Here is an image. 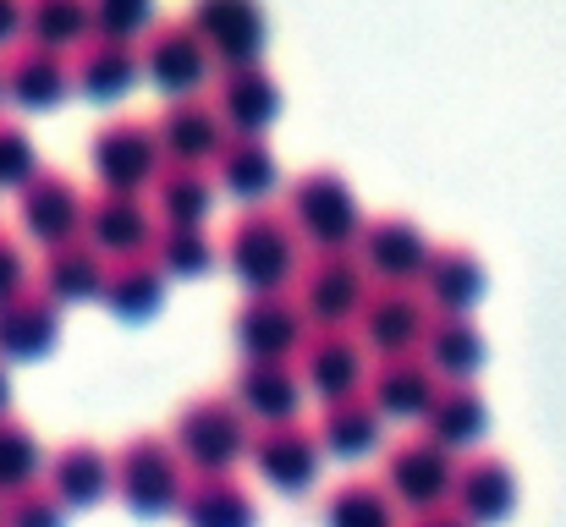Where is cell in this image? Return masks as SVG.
<instances>
[{
    "instance_id": "1",
    "label": "cell",
    "mask_w": 566,
    "mask_h": 527,
    "mask_svg": "<svg viewBox=\"0 0 566 527\" xmlns=\"http://www.w3.org/2000/svg\"><path fill=\"white\" fill-rule=\"evenodd\" d=\"M220 253H226V270L248 286V297L286 292L297 281V270H303V242H297L292 220L264 209V203H253V209H242L231 220Z\"/></svg>"
},
{
    "instance_id": "2",
    "label": "cell",
    "mask_w": 566,
    "mask_h": 527,
    "mask_svg": "<svg viewBox=\"0 0 566 527\" xmlns=\"http://www.w3.org/2000/svg\"><path fill=\"white\" fill-rule=\"evenodd\" d=\"M286 220L297 231V242H308L314 253H336L353 247L364 231V203L353 192V181L342 171H303L286 187Z\"/></svg>"
},
{
    "instance_id": "3",
    "label": "cell",
    "mask_w": 566,
    "mask_h": 527,
    "mask_svg": "<svg viewBox=\"0 0 566 527\" xmlns=\"http://www.w3.org/2000/svg\"><path fill=\"white\" fill-rule=\"evenodd\" d=\"M182 489H188L182 456L160 434H138L111 456V495H122L133 517H171L182 506Z\"/></svg>"
},
{
    "instance_id": "4",
    "label": "cell",
    "mask_w": 566,
    "mask_h": 527,
    "mask_svg": "<svg viewBox=\"0 0 566 527\" xmlns=\"http://www.w3.org/2000/svg\"><path fill=\"white\" fill-rule=\"evenodd\" d=\"M292 286H297V308H303L308 330H347V325H358V314H364V303L375 292V281H369V270L358 264L353 247L308 253Z\"/></svg>"
},
{
    "instance_id": "5",
    "label": "cell",
    "mask_w": 566,
    "mask_h": 527,
    "mask_svg": "<svg viewBox=\"0 0 566 527\" xmlns=\"http://www.w3.org/2000/svg\"><path fill=\"white\" fill-rule=\"evenodd\" d=\"M248 440L253 429L231 396H198L177 412V429H171V451L192 473H231L248 456Z\"/></svg>"
},
{
    "instance_id": "6",
    "label": "cell",
    "mask_w": 566,
    "mask_h": 527,
    "mask_svg": "<svg viewBox=\"0 0 566 527\" xmlns=\"http://www.w3.org/2000/svg\"><path fill=\"white\" fill-rule=\"evenodd\" d=\"M379 484L385 495L401 506V512H434L451 500V484H457V462L446 445H434L429 434H407L396 445H385V467H379Z\"/></svg>"
},
{
    "instance_id": "7",
    "label": "cell",
    "mask_w": 566,
    "mask_h": 527,
    "mask_svg": "<svg viewBox=\"0 0 566 527\" xmlns=\"http://www.w3.org/2000/svg\"><path fill=\"white\" fill-rule=\"evenodd\" d=\"M308 336L314 330H308L297 297H286V292L248 297L231 314V341L242 351V362H297V351H303Z\"/></svg>"
},
{
    "instance_id": "8",
    "label": "cell",
    "mask_w": 566,
    "mask_h": 527,
    "mask_svg": "<svg viewBox=\"0 0 566 527\" xmlns=\"http://www.w3.org/2000/svg\"><path fill=\"white\" fill-rule=\"evenodd\" d=\"M88 160H94L105 192H144V187H155V176L166 166L155 122H133V116L105 122L88 144Z\"/></svg>"
},
{
    "instance_id": "9",
    "label": "cell",
    "mask_w": 566,
    "mask_h": 527,
    "mask_svg": "<svg viewBox=\"0 0 566 527\" xmlns=\"http://www.w3.org/2000/svg\"><path fill=\"white\" fill-rule=\"evenodd\" d=\"M138 61H144V77L160 83L166 99H177V94H203L209 66H214L209 44L192 33L188 17H166V22H155V28L144 33V44H138Z\"/></svg>"
},
{
    "instance_id": "10",
    "label": "cell",
    "mask_w": 566,
    "mask_h": 527,
    "mask_svg": "<svg viewBox=\"0 0 566 527\" xmlns=\"http://www.w3.org/2000/svg\"><path fill=\"white\" fill-rule=\"evenodd\" d=\"M248 456H253V473H259L270 489H281V495H303V489L319 478V467H325L319 434L303 429L297 418H292V423H264V429H253Z\"/></svg>"
},
{
    "instance_id": "11",
    "label": "cell",
    "mask_w": 566,
    "mask_h": 527,
    "mask_svg": "<svg viewBox=\"0 0 566 527\" xmlns=\"http://www.w3.org/2000/svg\"><path fill=\"white\" fill-rule=\"evenodd\" d=\"M83 209L88 198L77 192V181L61 171H39L17 187V220L22 231L39 242V247H61V242H77L83 236Z\"/></svg>"
},
{
    "instance_id": "12",
    "label": "cell",
    "mask_w": 566,
    "mask_h": 527,
    "mask_svg": "<svg viewBox=\"0 0 566 527\" xmlns=\"http://www.w3.org/2000/svg\"><path fill=\"white\" fill-rule=\"evenodd\" d=\"M429 319L434 314H429L423 292H412V286H375L364 314H358V341H364V351H375L379 362L385 357H412L423 347Z\"/></svg>"
},
{
    "instance_id": "13",
    "label": "cell",
    "mask_w": 566,
    "mask_h": 527,
    "mask_svg": "<svg viewBox=\"0 0 566 527\" xmlns=\"http://www.w3.org/2000/svg\"><path fill=\"white\" fill-rule=\"evenodd\" d=\"M297 379L319 401L364 396V384H369V351H364V341L353 330H314L303 341V351H297Z\"/></svg>"
},
{
    "instance_id": "14",
    "label": "cell",
    "mask_w": 566,
    "mask_h": 527,
    "mask_svg": "<svg viewBox=\"0 0 566 527\" xmlns=\"http://www.w3.org/2000/svg\"><path fill=\"white\" fill-rule=\"evenodd\" d=\"M188 22L209 44V55L220 61V72L226 66H253L259 50H264V33H270L259 0H192Z\"/></svg>"
},
{
    "instance_id": "15",
    "label": "cell",
    "mask_w": 566,
    "mask_h": 527,
    "mask_svg": "<svg viewBox=\"0 0 566 527\" xmlns=\"http://www.w3.org/2000/svg\"><path fill=\"white\" fill-rule=\"evenodd\" d=\"M353 253H358V264L369 270V281H379V286H418L429 242H423V231L407 214H379V220H364Z\"/></svg>"
},
{
    "instance_id": "16",
    "label": "cell",
    "mask_w": 566,
    "mask_h": 527,
    "mask_svg": "<svg viewBox=\"0 0 566 527\" xmlns=\"http://www.w3.org/2000/svg\"><path fill=\"white\" fill-rule=\"evenodd\" d=\"M83 242L111 264L138 259L155 242V214L144 209L138 192H105L99 187V198H88V209H83Z\"/></svg>"
},
{
    "instance_id": "17",
    "label": "cell",
    "mask_w": 566,
    "mask_h": 527,
    "mask_svg": "<svg viewBox=\"0 0 566 527\" xmlns=\"http://www.w3.org/2000/svg\"><path fill=\"white\" fill-rule=\"evenodd\" d=\"M155 138H160V155L177 160V166H209L226 144V122L214 110L209 94H177L160 105L155 116Z\"/></svg>"
},
{
    "instance_id": "18",
    "label": "cell",
    "mask_w": 566,
    "mask_h": 527,
    "mask_svg": "<svg viewBox=\"0 0 566 527\" xmlns=\"http://www.w3.org/2000/svg\"><path fill=\"white\" fill-rule=\"evenodd\" d=\"M364 396L375 401V412L385 423H423L429 401L440 396V373L412 351V357H385L369 368V384Z\"/></svg>"
},
{
    "instance_id": "19",
    "label": "cell",
    "mask_w": 566,
    "mask_h": 527,
    "mask_svg": "<svg viewBox=\"0 0 566 527\" xmlns=\"http://www.w3.org/2000/svg\"><path fill=\"white\" fill-rule=\"evenodd\" d=\"M303 379H297V362H242L231 373V401L248 423H292L303 412Z\"/></svg>"
},
{
    "instance_id": "20",
    "label": "cell",
    "mask_w": 566,
    "mask_h": 527,
    "mask_svg": "<svg viewBox=\"0 0 566 527\" xmlns=\"http://www.w3.org/2000/svg\"><path fill=\"white\" fill-rule=\"evenodd\" d=\"M484 286H490V275H484V259H479L473 247H457V242L429 247L423 275H418V292H423L429 314H457V319H468V308L484 297Z\"/></svg>"
},
{
    "instance_id": "21",
    "label": "cell",
    "mask_w": 566,
    "mask_h": 527,
    "mask_svg": "<svg viewBox=\"0 0 566 527\" xmlns=\"http://www.w3.org/2000/svg\"><path fill=\"white\" fill-rule=\"evenodd\" d=\"M451 512L473 527H495L517 512V473L501 456H468L451 484Z\"/></svg>"
},
{
    "instance_id": "22",
    "label": "cell",
    "mask_w": 566,
    "mask_h": 527,
    "mask_svg": "<svg viewBox=\"0 0 566 527\" xmlns=\"http://www.w3.org/2000/svg\"><path fill=\"white\" fill-rule=\"evenodd\" d=\"M72 83L88 94V99H116L127 94L138 77H144V61H138V39H111V33H88L72 55Z\"/></svg>"
},
{
    "instance_id": "23",
    "label": "cell",
    "mask_w": 566,
    "mask_h": 527,
    "mask_svg": "<svg viewBox=\"0 0 566 527\" xmlns=\"http://www.w3.org/2000/svg\"><path fill=\"white\" fill-rule=\"evenodd\" d=\"M214 110L226 133H264L281 116V83L253 61V66H226L214 83Z\"/></svg>"
},
{
    "instance_id": "24",
    "label": "cell",
    "mask_w": 566,
    "mask_h": 527,
    "mask_svg": "<svg viewBox=\"0 0 566 527\" xmlns=\"http://www.w3.org/2000/svg\"><path fill=\"white\" fill-rule=\"evenodd\" d=\"M0 77H6V94L22 105V110H50L61 105V94L72 88V66L61 50L50 44H17L6 61H0Z\"/></svg>"
},
{
    "instance_id": "25",
    "label": "cell",
    "mask_w": 566,
    "mask_h": 527,
    "mask_svg": "<svg viewBox=\"0 0 566 527\" xmlns=\"http://www.w3.org/2000/svg\"><path fill=\"white\" fill-rule=\"evenodd\" d=\"M61 341V308L44 292H17L0 303V362H33Z\"/></svg>"
},
{
    "instance_id": "26",
    "label": "cell",
    "mask_w": 566,
    "mask_h": 527,
    "mask_svg": "<svg viewBox=\"0 0 566 527\" xmlns=\"http://www.w3.org/2000/svg\"><path fill=\"white\" fill-rule=\"evenodd\" d=\"M484 429H490V407H484V396H479L473 379L440 384V396H434L429 412H423V434H429L434 445H446L451 456H457V451H473V445L484 440Z\"/></svg>"
},
{
    "instance_id": "27",
    "label": "cell",
    "mask_w": 566,
    "mask_h": 527,
    "mask_svg": "<svg viewBox=\"0 0 566 527\" xmlns=\"http://www.w3.org/2000/svg\"><path fill=\"white\" fill-rule=\"evenodd\" d=\"M319 451L336 462H364L385 445V418L375 412L369 396H347V401H325L319 412Z\"/></svg>"
},
{
    "instance_id": "28",
    "label": "cell",
    "mask_w": 566,
    "mask_h": 527,
    "mask_svg": "<svg viewBox=\"0 0 566 527\" xmlns=\"http://www.w3.org/2000/svg\"><path fill=\"white\" fill-rule=\"evenodd\" d=\"M105 270H111V259H99V253H94V247L77 236V242H61V247H50V259H44V270H39V292H44L55 308L99 303Z\"/></svg>"
},
{
    "instance_id": "29",
    "label": "cell",
    "mask_w": 566,
    "mask_h": 527,
    "mask_svg": "<svg viewBox=\"0 0 566 527\" xmlns=\"http://www.w3.org/2000/svg\"><path fill=\"white\" fill-rule=\"evenodd\" d=\"M66 512H94L105 495H111V456L88 440L77 445H61L50 456V484H44Z\"/></svg>"
},
{
    "instance_id": "30",
    "label": "cell",
    "mask_w": 566,
    "mask_h": 527,
    "mask_svg": "<svg viewBox=\"0 0 566 527\" xmlns=\"http://www.w3.org/2000/svg\"><path fill=\"white\" fill-rule=\"evenodd\" d=\"M99 303H105L116 319L144 325V319H155L160 303H166V270H160L149 253H138V259H116V264L105 270Z\"/></svg>"
},
{
    "instance_id": "31",
    "label": "cell",
    "mask_w": 566,
    "mask_h": 527,
    "mask_svg": "<svg viewBox=\"0 0 566 527\" xmlns=\"http://www.w3.org/2000/svg\"><path fill=\"white\" fill-rule=\"evenodd\" d=\"M177 512L188 527H259L253 495L231 473H192Z\"/></svg>"
},
{
    "instance_id": "32",
    "label": "cell",
    "mask_w": 566,
    "mask_h": 527,
    "mask_svg": "<svg viewBox=\"0 0 566 527\" xmlns=\"http://www.w3.org/2000/svg\"><path fill=\"white\" fill-rule=\"evenodd\" d=\"M214 176L231 198L259 203L264 192H275L281 166H275V149L264 144V133H226V144L214 155Z\"/></svg>"
},
{
    "instance_id": "33",
    "label": "cell",
    "mask_w": 566,
    "mask_h": 527,
    "mask_svg": "<svg viewBox=\"0 0 566 527\" xmlns=\"http://www.w3.org/2000/svg\"><path fill=\"white\" fill-rule=\"evenodd\" d=\"M418 357L440 373V384H451V379H473V373H479V362H484V336H479V325H473V319L434 314V319H429V330H423Z\"/></svg>"
},
{
    "instance_id": "34",
    "label": "cell",
    "mask_w": 566,
    "mask_h": 527,
    "mask_svg": "<svg viewBox=\"0 0 566 527\" xmlns=\"http://www.w3.org/2000/svg\"><path fill=\"white\" fill-rule=\"evenodd\" d=\"M155 225H203L209 209H214V181H209V166H177L166 160L160 176H155Z\"/></svg>"
},
{
    "instance_id": "35",
    "label": "cell",
    "mask_w": 566,
    "mask_h": 527,
    "mask_svg": "<svg viewBox=\"0 0 566 527\" xmlns=\"http://www.w3.org/2000/svg\"><path fill=\"white\" fill-rule=\"evenodd\" d=\"M325 527H401V506L385 495L379 478H347L319 506Z\"/></svg>"
},
{
    "instance_id": "36",
    "label": "cell",
    "mask_w": 566,
    "mask_h": 527,
    "mask_svg": "<svg viewBox=\"0 0 566 527\" xmlns=\"http://www.w3.org/2000/svg\"><path fill=\"white\" fill-rule=\"evenodd\" d=\"M22 33L33 44L72 55L94 33V11H88V0H22Z\"/></svg>"
},
{
    "instance_id": "37",
    "label": "cell",
    "mask_w": 566,
    "mask_h": 527,
    "mask_svg": "<svg viewBox=\"0 0 566 527\" xmlns=\"http://www.w3.org/2000/svg\"><path fill=\"white\" fill-rule=\"evenodd\" d=\"M149 259L166 270V281H192V275H203L220 259V247H214V236L203 225H155Z\"/></svg>"
},
{
    "instance_id": "38",
    "label": "cell",
    "mask_w": 566,
    "mask_h": 527,
    "mask_svg": "<svg viewBox=\"0 0 566 527\" xmlns=\"http://www.w3.org/2000/svg\"><path fill=\"white\" fill-rule=\"evenodd\" d=\"M39 467H44V445H39L22 423L0 418V495L28 489V484L39 478Z\"/></svg>"
},
{
    "instance_id": "39",
    "label": "cell",
    "mask_w": 566,
    "mask_h": 527,
    "mask_svg": "<svg viewBox=\"0 0 566 527\" xmlns=\"http://www.w3.org/2000/svg\"><path fill=\"white\" fill-rule=\"evenodd\" d=\"M61 523H66V506L44 484H28V489L6 495V506H0V527H61Z\"/></svg>"
},
{
    "instance_id": "40",
    "label": "cell",
    "mask_w": 566,
    "mask_h": 527,
    "mask_svg": "<svg viewBox=\"0 0 566 527\" xmlns=\"http://www.w3.org/2000/svg\"><path fill=\"white\" fill-rule=\"evenodd\" d=\"M94 11V33H111V39H138L155 28V0H88Z\"/></svg>"
},
{
    "instance_id": "41",
    "label": "cell",
    "mask_w": 566,
    "mask_h": 527,
    "mask_svg": "<svg viewBox=\"0 0 566 527\" xmlns=\"http://www.w3.org/2000/svg\"><path fill=\"white\" fill-rule=\"evenodd\" d=\"M33 171H39L33 138H28L17 122H0V187H22Z\"/></svg>"
},
{
    "instance_id": "42",
    "label": "cell",
    "mask_w": 566,
    "mask_h": 527,
    "mask_svg": "<svg viewBox=\"0 0 566 527\" xmlns=\"http://www.w3.org/2000/svg\"><path fill=\"white\" fill-rule=\"evenodd\" d=\"M17 292H28V259H22V242L0 231V303H11Z\"/></svg>"
},
{
    "instance_id": "43",
    "label": "cell",
    "mask_w": 566,
    "mask_h": 527,
    "mask_svg": "<svg viewBox=\"0 0 566 527\" xmlns=\"http://www.w3.org/2000/svg\"><path fill=\"white\" fill-rule=\"evenodd\" d=\"M22 33V0H0V44H11Z\"/></svg>"
},
{
    "instance_id": "44",
    "label": "cell",
    "mask_w": 566,
    "mask_h": 527,
    "mask_svg": "<svg viewBox=\"0 0 566 527\" xmlns=\"http://www.w3.org/2000/svg\"><path fill=\"white\" fill-rule=\"evenodd\" d=\"M412 527H473L468 517H457L451 506H434V512H418V523Z\"/></svg>"
},
{
    "instance_id": "45",
    "label": "cell",
    "mask_w": 566,
    "mask_h": 527,
    "mask_svg": "<svg viewBox=\"0 0 566 527\" xmlns=\"http://www.w3.org/2000/svg\"><path fill=\"white\" fill-rule=\"evenodd\" d=\"M6 407H11V379H6V362H0V418H6Z\"/></svg>"
},
{
    "instance_id": "46",
    "label": "cell",
    "mask_w": 566,
    "mask_h": 527,
    "mask_svg": "<svg viewBox=\"0 0 566 527\" xmlns=\"http://www.w3.org/2000/svg\"><path fill=\"white\" fill-rule=\"evenodd\" d=\"M0 99H6V77H0Z\"/></svg>"
}]
</instances>
